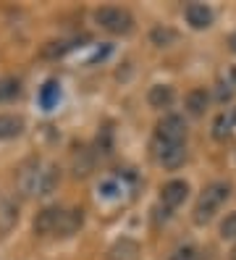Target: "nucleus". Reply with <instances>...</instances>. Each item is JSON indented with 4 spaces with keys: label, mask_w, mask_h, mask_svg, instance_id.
<instances>
[{
    "label": "nucleus",
    "mask_w": 236,
    "mask_h": 260,
    "mask_svg": "<svg viewBox=\"0 0 236 260\" xmlns=\"http://www.w3.org/2000/svg\"><path fill=\"white\" fill-rule=\"evenodd\" d=\"M71 171L76 179H87L94 171V152L89 147H74L71 152Z\"/></svg>",
    "instance_id": "7"
},
{
    "label": "nucleus",
    "mask_w": 236,
    "mask_h": 260,
    "mask_svg": "<svg viewBox=\"0 0 236 260\" xmlns=\"http://www.w3.org/2000/svg\"><path fill=\"white\" fill-rule=\"evenodd\" d=\"M228 76H231V82L236 84V66H231V71H228Z\"/></svg>",
    "instance_id": "25"
},
{
    "label": "nucleus",
    "mask_w": 236,
    "mask_h": 260,
    "mask_svg": "<svg viewBox=\"0 0 236 260\" xmlns=\"http://www.w3.org/2000/svg\"><path fill=\"white\" fill-rule=\"evenodd\" d=\"M84 223V210L82 208H71V210H63L60 223H58V232L55 237H74Z\"/></svg>",
    "instance_id": "10"
},
{
    "label": "nucleus",
    "mask_w": 236,
    "mask_h": 260,
    "mask_svg": "<svg viewBox=\"0 0 236 260\" xmlns=\"http://www.w3.org/2000/svg\"><path fill=\"white\" fill-rule=\"evenodd\" d=\"M228 45H231V50H233V53H236V32H233V35H231V37H228Z\"/></svg>",
    "instance_id": "24"
},
{
    "label": "nucleus",
    "mask_w": 236,
    "mask_h": 260,
    "mask_svg": "<svg viewBox=\"0 0 236 260\" xmlns=\"http://www.w3.org/2000/svg\"><path fill=\"white\" fill-rule=\"evenodd\" d=\"M220 237L223 239H236V213H228L220 223Z\"/></svg>",
    "instance_id": "22"
},
{
    "label": "nucleus",
    "mask_w": 236,
    "mask_h": 260,
    "mask_svg": "<svg viewBox=\"0 0 236 260\" xmlns=\"http://www.w3.org/2000/svg\"><path fill=\"white\" fill-rule=\"evenodd\" d=\"M233 121H231V113H218L215 116V121H213V137L218 142H223V140H228V137L233 134Z\"/></svg>",
    "instance_id": "19"
},
{
    "label": "nucleus",
    "mask_w": 236,
    "mask_h": 260,
    "mask_svg": "<svg viewBox=\"0 0 236 260\" xmlns=\"http://www.w3.org/2000/svg\"><path fill=\"white\" fill-rule=\"evenodd\" d=\"M152 152H155V160L165 171H176V168H181L186 163V145H165V142L152 140Z\"/></svg>",
    "instance_id": "4"
},
{
    "label": "nucleus",
    "mask_w": 236,
    "mask_h": 260,
    "mask_svg": "<svg viewBox=\"0 0 236 260\" xmlns=\"http://www.w3.org/2000/svg\"><path fill=\"white\" fill-rule=\"evenodd\" d=\"M147 103L152 105V108H168V105L173 103V87H168V84H155V87H150Z\"/></svg>",
    "instance_id": "14"
},
{
    "label": "nucleus",
    "mask_w": 236,
    "mask_h": 260,
    "mask_svg": "<svg viewBox=\"0 0 236 260\" xmlns=\"http://www.w3.org/2000/svg\"><path fill=\"white\" fill-rule=\"evenodd\" d=\"M16 221H19V205H16V200L3 197V200H0V237L8 234L16 226Z\"/></svg>",
    "instance_id": "11"
},
{
    "label": "nucleus",
    "mask_w": 236,
    "mask_h": 260,
    "mask_svg": "<svg viewBox=\"0 0 236 260\" xmlns=\"http://www.w3.org/2000/svg\"><path fill=\"white\" fill-rule=\"evenodd\" d=\"M186 140V121L176 113L163 116L155 126V142H165V145H184Z\"/></svg>",
    "instance_id": "3"
},
{
    "label": "nucleus",
    "mask_w": 236,
    "mask_h": 260,
    "mask_svg": "<svg viewBox=\"0 0 236 260\" xmlns=\"http://www.w3.org/2000/svg\"><path fill=\"white\" fill-rule=\"evenodd\" d=\"M231 260H236V247H233V252H231Z\"/></svg>",
    "instance_id": "27"
},
{
    "label": "nucleus",
    "mask_w": 236,
    "mask_h": 260,
    "mask_svg": "<svg viewBox=\"0 0 236 260\" xmlns=\"http://www.w3.org/2000/svg\"><path fill=\"white\" fill-rule=\"evenodd\" d=\"M231 197V187L226 181H213L210 187H205V192L199 194V200L194 205V223L205 226L215 218V213L226 205V200Z\"/></svg>",
    "instance_id": "1"
},
{
    "label": "nucleus",
    "mask_w": 236,
    "mask_h": 260,
    "mask_svg": "<svg viewBox=\"0 0 236 260\" xmlns=\"http://www.w3.org/2000/svg\"><path fill=\"white\" fill-rule=\"evenodd\" d=\"M208 103H210V95H208V89H192V92L186 95V111L192 113V116H202L205 111H208Z\"/></svg>",
    "instance_id": "13"
},
{
    "label": "nucleus",
    "mask_w": 236,
    "mask_h": 260,
    "mask_svg": "<svg viewBox=\"0 0 236 260\" xmlns=\"http://www.w3.org/2000/svg\"><path fill=\"white\" fill-rule=\"evenodd\" d=\"M171 260H199V252H197V247L186 244V247H179L176 252H173Z\"/></svg>",
    "instance_id": "23"
},
{
    "label": "nucleus",
    "mask_w": 236,
    "mask_h": 260,
    "mask_svg": "<svg viewBox=\"0 0 236 260\" xmlns=\"http://www.w3.org/2000/svg\"><path fill=\"white\" fill-rule=\"evenodd\" d=\"M137 252H139L137 242H131V239H121L116 247L110 250V260H134Z\"/></svg>",
    "instance_id": "20"
},
{
    "label": "nucleus",
    "mask_w": 236,
    "mask_h": 260,
    "mask_svg": "<svg viewBox=\"0 0 236 260\" xmlns=\"http://www.w3.org/2000/svg\"><path fill=\"white\" fill-rule=\"evenodd\" d=\"M24 132V118L13 113H0V140H13Z\"/></svg>",
    "instance_id": "12"
},
{
    "label": "nucleus",
    "mask_w": 236,
    "mask_h": 260,
    "mask_svg": "<svg viewBox=\"0 0 236 260\" xmlns=\"http://www.w3.org/2000/svg\"><path fill=\"white\" fill-rule=\"evenodd\" d=\"M21 92V84L19 79H11V76H6V79H0V103L3 100H11Z\"/></svg>",
    "instance_id": "21"
},
{
    "label": "nucleus",
    "mask_w": 236,
    "mask_h": 260,
    "mask_svg": "<svg viewBox=\"0 0 236 260\" xmlns=\"http://www.w3.org/2000/svg\"><path fill=\"white\" fill-rule=\"evenodd\" d=\"M76 42H79V40H53V42L45 45L40 55H42V58H60V55H66L69 50H74Z\"/></svg>",
    "instance_id": "18"
},
{
    "label": "nucleus",
    "mask_w": 236,
    "mask_h": 260,
    "mask_svg": "<svg viewBox=\"0 0 236 260\" xmlns=\"http://www.w3.org/2000/svg\"><path fill=\"white\" fill-rule=\"evenodd\" d=\"M231 121H233V126H236V108L231 111Z\"/></svg>",
    "instance_id": "26"
},
{
    "label": "nucleus",
    "mask_w": 236,
    "mask_h": 260,
    "mask_svg": "<svg viewBox=\"0 0 236 260\" xmlns=\"http://www.w3.org/2000/svg\"><path fill=\"white\" fill-rule=\"evenodd\" d=\"M40 176H42V163L37 158H31L21 166L19 171V192L24 197H35L40 194Z\"/></svg>",
    "instance_id": "5"
},
{
    "label": "nucleus",
    "mask_w": 236,
    "mask_h": 260,
    "mask_svg": "<svg viewBox=\"0 0 236 260\" xmlns=\"http://www.w3.org/2000/svg\"><path fill=\"white\" fill-rule=\"evenodd\" d=\"M94 21L110 35H129L134 29V16L126 8H116V6L97 8L94 11Z\"/></svg>",
    "instance_id": "2"
},
{
    "label": "nucleus",
    "mask_w": 236,
    "mask_h": 260,
    "mask_svg": "<svg viewBox=\"0 0 236 260\" xmlns=\"http://www.w3.org/2000/svg\"><path fill=\"white\" fill-rule=\"evenodd\" d=\"M60 216H63V208H45L37 213L35 218V234L40 237H50L58 232V223H60Z\"/></svg>",
    "instance_id": "8"
},
{
    "label": "nucleus",
    "mask_w": 236,
    "mask_h": 260,
    "mask_svg": "<svg viewBox=\"0 0 236 260\" xmlns=\"http://www.w3.org/2000/svg\"><path fill=\"white\" fill-rule=\"evenodd\" d=\"M150 40H152V45H157V48H171V45L179 42V32L171 29V26H155L150 32Z\"/></svg>",
    "instance_id": "17"
},
{
    "label": "nucleus",
    "mask_w": 236,
    "mask_h": 260,
    "mask_svg": "<svg viewBox=\"0 0 236 260\" xmlns=\"http://www.w3.org/2000/svg\"><path fill=\"white\" fill-rule=\"evenodd\" d=\"M60 181V168L55 163L42 166V176H40V194H50Z\"/></svg>",
    "instance_id": "15"
},
{
    "label": "nucleus",
    "mask_w": 236,
    "mask_h": 260,
    "mask_svg": "<svg viewBox=\"0 0 236 260\" xmlns=\"http://www.w3.org/2000/svg\"><path fill=\"white\" fill-rule=\"evenodd\" d=\"M58 100H60V84L55 79L45 82V87L40 89V105H42L45 111H50V108H55V105H58Z\"/></svg>",
    "instance_id": "16"
},
{
    "label": "nucleus",
    "mask_w": 236,
    "mask_h": 260,
    "mask_svg": "<svg viewBox=\"0 0 236 260\" xmlns=\"http://www.w3.org/2000/svg\"><path fill=\"white\" fill-rule=\"evenodd\" d=\"M186 194H189V184H186V181L173 179V181H168V184H163V189H160V203H163L168 210H173V208L184 205Z\"/></svg>",
    "instance_id": "6"
},
{
    "label": "nucleus",
    "mask_w": 236,
    "mask_h": 260,
    "mask_svg": "<svg viewBox=\"0 0 236 260\" xmlns=\"http://www.w3.org/2000/svg\"><path fill=\"white\" fill-rule=\"evenodd\" d=\"M184 16H186V24L192 29H208L213 24V11L205 3H189L184 8Z\"/></svg>",
    "instance_id": "9"
}]
</instances>
